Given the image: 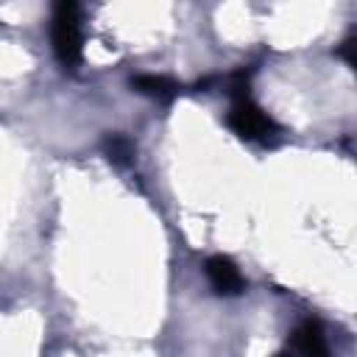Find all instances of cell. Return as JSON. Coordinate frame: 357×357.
<instances>
[{"instance_id": "8992f818", "label": "cell", "mask_w": 357, "mask_h": 357, "mask_svg": "<svg viewBox=\"0 0 357 357\" xmlns=\"http://www.w3.org/2000/svg\"><path fill=\"white\" fill-rule=\"evenodd\" d=\"M103 148H106L109 162H114V165H128L131 156H134V142L126 134H109Z\"/></svg>"}, {"instance_id": "6da1fadb", "label": "cell", "mask_w": 357, "mask_h": 357, "mask_svg": "<svg viewBox=\"0 0 357 357\" xmlns=\"http://www.w3.org/2000/svg\"><path fill=\"white\" fill-rule=\"evenodd\" d=\"M50 42L64 70H75L81 64L84 33H81V14L75 3H56L50 17Z\"/></svg>"}, {"instance_id": "277c9868", "label": "cell", "mask_w": 357, "mask_h": 357, "mask_svg": "<svg viewBox=\"0 0 357 357\" xmlns=\"http://www.w3.org/2000/svg\"><path fill=\"white\" fill-rule=\"evenodd\" d=\"M276 357H329V346H326V335H324L321 324L304 321L293 332L290 346L284 351H279Z\"/></svg>"}, {"instance_id": "3957f363", "label": "cell", "mask_w": 357, "mask_h": 357, "mask_svg": "<svg viewBox=\"0 0 357 357\" xmlns=\"http://www.w3.org/2000/svg\"><path fill=\"white\" fill-rule=\"evenodd\" d=\"M204 271H206V279H209V284H212V290L218 296H240L245 290V282H243L240 268L229 257H223V254L209 257L206 265H204Z\"/></svg>"}, {"instance_id": "5b68a950", "label": "cell", "mask_w": 357, "mask_h": 357, "mask_svg": "<svg viewBox=\"0 0 357 357\" xmlns=\"http://www.w3.org/2000/svg\"><path fill=\"white\" fill-rule=\"evenodd\" d=\"M131 86L139 95L153 98L159 103H170L176 98V92H178V84L173 78H167V75H137V78H131Z\"/></svg>"}, {"instance_id": "7a4b0ae2", "label": "cell", "mask_w": 357, "mask_h": 357, "mask_svg": "<svg viewBox=\"0 0 357 357\" xmlns=\"http://www.w3.org/2000/svg\"><path fill=\"white\" fill-rule=\"evenodd\" d=\"M226 123L237 137H243L248 142H273L279 137L276 120L265 109H259L251 98H234V103L226 114Z\"/></svg>"}]
</instances>
